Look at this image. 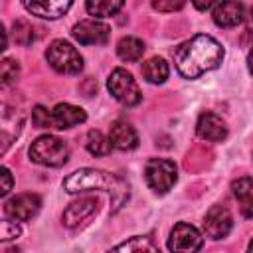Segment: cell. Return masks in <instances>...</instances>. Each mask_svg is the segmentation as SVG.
<instances>
[{"mask_svg": "<svg viewBox=\"0 0 253 253\" xmlns=\"http://www.w3.org/2000/svg\"><path fill=\"white\" fill-rule=\"evenodd\" d=\"M32 123L34 126L38 128H55V123H53V113H49L45 107L42 105H36L32 109Z\"/></svg>", "mask_w": 253, "mask_h": 253, "instance_id": "cell-23", "label": "cell"}, {"mask_svg": "<svg viewBox=\"0 0 253 253\" xmlns=\"http://www.w3.org/2000/svg\"><path fill=\"white\" fill-rule=\"evenodd\" d=\"M109 138H111L113 146L119 150H132L138 146V134H136L134 126L125 119H117L111 125Z\"/></svg>", "mask_w": 253, "mask_h": 253, "instance_id": "cell-15", "label": "cell"}, {"mask_svg": "<svg viewBox=\"0 0 253 253\" xmlns=\"http://www.w3.org/2000/svg\"><path fill=\"white\" fill-rule=\"evenodd\" d=\"M156 12H178L184 8L186 0H150Z\"/></svg>", "mask_w": 253, "mask_h": 253, "instance_id": "cell-26", "label": "cell"}, {"mask_svg": "<svg viewBox=\"0 0 253 253\" xmlns=\"http://www.w3.org/2000/svg\"><path fill=\"white\" fill-rule=\"evenodd\" d=\"M20 235V227H18V221L14 219H8V221H2V227H0V239L2 241H8V239H14Z\"/></svg>", "mask_w": 253, "mask_h": 253, "instance_id": "cell-27", "label": "cell"}, {"mask_svg": "<svg viewBox=\"0 0 253 253\" xmlns=\"http://www.w3.org/2000/svg\"><path fill=\"white\" fill-rule=\"evenodd\" d=\"M219 0H192V4H194V8L196 10H202V12H206V10H210L211 6H215Z\"/></svg>", "mask_w": 253, "mask_h": 253, "instance_id": "cell-29", "label": "cell"}, {"mask_svg": "<svg viewBox=\"0 0 253 253\" xmlns=\"http://www.w3.org/2000/svg\"><path fill=\"white\" fill-rule=\"evenodd\" d=\"M231 190H233V196L239 204L243 217H253V178L249 176L237 178L231 184Z\"/></svg>", "mask_w": 253, "mask_h": 253, "instance_id": "cell-17", "label": "cell"}, {"mask_svg": "<svg viewBox=\"0 0 253 253\" xmlns=\"http://www.w3.org/2000/svg\"><path fill=\"white\" fill-rule=\"evenodd\" d=\"M97 210H99V200L97 198H81V200L67 206V210L61 215V221H63L65 227H77L87 217H91Z\"/></svg>", "mask_w": 253, "mask_h": 253, "instance_id": "cell-14", "label": "cell"}, {"mask_svg": "<svg viewBox=\"0 0 253 253\" xmlns=\"http://www.w3.org/2000/svg\"><path fill=\"white\" fill-rule=\"evenodd\" d=\"M0 178H2V186H0V196H8V192L12 190V184H14V180H12V174H10V170L4 166L2 170H0Z\"/></svg>", "mask_w": 253, "mask_h": 253, "instance_id": "cell-28", "label": "cell"}, {"mask_svg": "<svg viewBox=\"0 0 253 253\" xmlns=\"http://www.w3.org/2000/svg\"><path fill=\"white\" fill-rule=\"evenodd\" d=\"M211 18H213L215 26H219V28H235L245 18L241 0H219L213 8Z\"/></svg>", "mask_w": 253, "mask_h": 253, "instance_id": "cell-12", "label": "cell"}, {"mask_svg": "<svg viewBox=\"0 0 253 253\" xmlns=\"http://www.w3.org/2000/svg\"><path fill=\"white\" fill-rule=\"evenodd\" d=\"M30 158L36 162V164H42V166H51V168H57V166H63L69 158V146L65 144V140L53 136V134H43V136H38L32 146H30Z\"/></svg>", "mask_w": 253, "mask_h": 253, "instance_id": "cell-3", "label": "cell"}, {"mask_svg": "<svg viewBox=\"0 0 253 253\" xmlns=\"http://www.w3.org/2000/svg\"><path fill=\"white\" fill-rule=\"evenodd\" d=\"M14 40L22 45H30L34 40H36V34H34V28L24 22V20H18L14 22Z\"/></svg>", "mask_w": 253, "mask_h": 253, "instance_id": "cell-24", "label": "cell"}, {"mask_svg": "<svg viewBox=\"0 0 253 253\" xmlns=\"http://www.w3.org/2000/svg\"><path fill=\"white\" fill-rule=\"evenodd\" d=\"M113 249L115 251H158V247L150 241V237H140V235H134L125 243H119Z\"/></svg>", "mask_w": 253, "mask_h": 253, "instance_id": "cell-22", "label": "cell"}, {"mask_svg": "<svg viewBox=\"0 0 253 253\" xmlns=\"http://www.w3.org/2000/svg\"><path fill=\"white\" fill-rule=\"evenodd\" d=\"M107 89H109V93L119 103H123L126 107H134L142 99L140 89H138L134 77L126 69H123V67L113 69V73L109 75V81H107Z\"/></svg>", "mask_w": 253, "mask_h": 253, "instance_id": "cell-6", "label": "cell"}, {"mask_svg": "<svg viewBox=\"0 0 253 253\" xmlns=\"http://www.w3.org/2000/svg\"><path fill=\"white\" fill-rule=\"evenodd\" d=\"M202 245H204V237L194 225L180 221L172 227L170 237H168L170 251H200Z\"/></svg>", "mask_w": 253, "mask_h": 253, "instance_id": "cell-7", "label": "cell"}, {"mask_svg": "<svg viewBox=\"0 0 253 253\" xmlns=\"http://www.w3.org/2000/svg\"><path fill=\"white\" fill-rule=\"evenodd\" d=\"M231 227H233L231 211L221 204H213L204 217V233L211 239H223L231 231Z\"/></svg>", "mask_w": 253, "mask_h": 253, "instance_id": "cell-9", "label": "cell"}, {"mask_svg": "<svg viewBox=\"0 0 253 253\" xmlns=\"http://www.w3.org/2000/svg\"><path fill=\"white\" fill-rule=\"evenodd\" d=\"M247 249H249V251H253V239H251V243L247 245Z\"/></svg>", "mask_w": 253, "mask_h": 253, "instance_id": "cell-32", "label": "cell"}, {"mask_svg": "<svg viewBox=\"0 0 253 253\" xmlns=\"http://www.w3.org/2000/svg\"><path fill=\"white\" fill-rule=\"evenodd\" d=\"M63 190L69 194L105 190V192L113 194L115 204H123L125 198L128 196V186L125 184V180H121L119 176H115L111 172L97 170V168H81V170L71 172L63 180Z\"/></svg>", "mask_w": 253, "mask_h": 253, "instance_id": "cell-2", "label": "cell"}, {"mask_svg": "<svg viewBox=\"0 0 253 253\" xmlns=\"http://www.w3.org/2000/svg\"><path fill=\"white\" fill-rule=\"evenodd\" d=\"M196 132L200 138L210 140V142H221L227 136V125L221 117H217L215 113H202L196 125Z\"/></svg>", "mask_w": 253, "mask_h": 253, "instance_id": "cell-13", "label": "cell"}, {"mask_svg": "<svg viewBox=\"0 0 253 253\" xmlns=\"http://www.w3.org/2000/svg\"><path fill=\"white\" fill-rule=\"evenodd\" d=\"M71 36L81 45H99L105 43L111 36V28L99 20H81L73 26Z\"/></svg>", "mask_w": 253, "mask_h": 253, "instance_id": "cell-10", "label": "cell"}, {"mask_svg": "<svg viewBox=\"0 0 253 253\" xmlns=\"http://www.w3.org/2000/svg\"><path fill=\"white\" fill-rule=\"evenodd\" d=\"M24 8L43 20H57L71 8L73 0H22Z\"/></svg>", "mask_w": 253, "mask_h": 253, "instance_id": "cell-11", "label": "cell"}, {"mask_svg": "<svg viewBox=\"0 0 253 253\" xmlns=\"http://www.w3.org/2000/svg\"><path fill=\"white\" fill-rule=\"evenodd\" d=\"M142 75H144V79L148 83L160 85V83H164L168 79L170 67H168V63L162 57H150V59H146L142 63Z\"/></svg>", "mask_w": 253, "mask_h": 253, "instance_id": "cell-18", "label": "cell"}, {"mask_svg": "<svg viewBox=\"0 0 253 253\" xmlns=\"http://www.w3.org/2000/svg\"><path fill=\"white\" fill-rule=\"evenodd\" d=\"M85 148L93 154V156H105L111 152L113 142L109 136H105L101 130H89L85 136Z\"/></svg>", "mask_w": 253, "mask_h": 253, "instance_id": "cell-21", "label": "cell"}, {"mask_svg": "<svg viewBox=\"0 0 253 253\" xmlns=\"http://www.w3.org/2000/svg\"><path fill=\"white\" fill-rule=\"evenodd\" d=\"M174 65L186 79H198L200 75L219 67L223 61V47L217 40L206 34H198L182 42L174 51Z\"/></svg>", "mask_w": 253, "mask_h": 253, "instance_id": "cell-1", "label": "cell"}, {"mask_svg": "<svg viewBox=\"0 0 253 253\" xmlns=\"http://www.w3.org/2000/svg\"><path fill=\"white\" fill-rule=\"evenodd\" d=\"M47 63L57 71L65 75H75L83 69V57L81 53L65 40H53L45 51Z\"/></svg>", "mask_w": 253, "mask_h": 253, "instance_id": "cell-4", "label": "cell"}, {"mask_svg": "<svg viewBox=\"0 0 253 253\" xmlns=\"http://www.w3.org/2000/svg\"><path fill=\"white\" fill-rule=\"evenodd\" d=\"M125 6V0H87L85 8L95 18H109L115 16Z\"/></svg>", "mask_w": 253, "mask_h": 253, "instance_id": "cell-20", "label": "cell"}, {"mask_svg": "<svg viewBox=\"0 0 253 253\" xmlns=\"http://www.w3.org/2000/svg\"><path fill=\"white\" fill-rule=\"evenodd\" d=\"M144 180L156 194H166L178 180V168L172 160L150 158L144 166Z\"/></svg>", "mask_w": 253, "mask_h": 253, "instance_id": "cell-5", "label": "cell"}, {"mask_svg": "<svg viewBox=\"0 0 253 253\" xmlns=\"http://www.w3.org/2000/svg\"><path fill=\"white\" fill-rule=\"evenodd\" d=\"M40 208H42V198L38 194H20L4 204V213L8 219L28 221L40 211Z\"/></svg>", "mask_w": 253, "mask_h": 253, "instance_id": "cell-8", "label": "cell"}, {"mask_svg": "<svg viewBox=\"0 0 253 253\" xmlns=\"http://www.w3.org/2000/svg\"><path fill=\"white\" fill-rule=\"evenodd\" d=\"M51 113H53L55 128H71L87 121V113L81 107H75L71 103H59Z\"/></svg>", "mask_w": 253, "mask_h": 253, "instance_id": "cell-16", "label": "cell"}, {"mask_svg": "<svg viewBox=\"0 0 253 253\" xmlns=\"http://www.w3.org/2000/svg\"><path fill=\"white\" fill-rule=\"evenodd\" d=\"M247 67H249V71H251V75H253V49H251L249 55H247Z\"/></svg>", "mask_w": 253, "mask_h": 253, "instance_id": "cell-31", "label": "cell"}, {"mask_svg": "<svg viewBox=\"0 0 253 253\" xmlns=\"http://www.w3.org/2000/svg\"><path fill=\"white\" fill-rule=\"evenodd\" d=\"M247 30L253 32V8L249 10V16H247Z\"/></svg>", "mask_w": 253, "mask_h": 253, "instance_id": "cell-30", "label": "cell"}, {"mask_svg": "<svg viewBox=\"0 0 253 253\" xmlns=\"http://www.w3.org/2000/svg\"><path fill=\"white\" fill-rule=\"evenodd\" d=\"M142 53H144V43L134 36L121 38L117 43V55L123 61H138L142 57Z\"/></svg>", "mask_w": 253, "mask_h": 253, "instance_id": "cell-19", "label": "cell"}, {"mask_svg": "<svg viewBox=\"0 0 253 253\" xmlns=\"http://www.w3.org/2000/svg\"><path fill=\"white\" fill-rule=\"evenodd\" d=\"M18 75H20V65H18V61L12 59V57H4L2 63H0V77H2V83L8 85V83L16 81Z\"/></svg>", "mask_w": 253, "mask_h": 253, "instance_id": "cell-25", "label": "cell"}]
</instances>
